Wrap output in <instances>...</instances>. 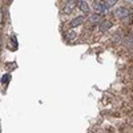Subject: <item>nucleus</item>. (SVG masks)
Instances as JSON below:
<instances>
[{"instance_id": "f257e3e1", "label": "nucleus", "mask_w": 133, "mask_h": 133, "mask_svg": "<svg viewBox=\"0 0 133 133\" xmlns=\"http://www.w3.org/2000/svg\"><path fill=\"white\" fill-rule=\"evenodd\" d=\"M76 5H77V0H68L63 7V14H65V15L72 14L73 9L76 8Z\"/></svg>"}, {"instance_id": "f03ea898", "label": "nucleus", "mask_w": 133, "mask_h": 133, "mask_svg": "<svg viewBox=\"0 0 133 133\" xmlns=\"http://www.w3.org/2000/svg\"><path fill=\"white\" fill-rule=\"evenodd\" d=\"M129 16H130V12L125 7H118L115 11V17H117V19H125V17H129Z\"/></svg>"}, {"instance_id": "7ed1b4c3", "label": "nucleus", "mask_w": 133, "mask_h": 133, "mask_svg": "<svg viewBox=\"0 0 133 133\" xmlns=\"http://www.w3.org/2000/svg\"><path fill=\"white\" fill-rule=\"evenodd\" d=\"M84 21H85V17H84V16H77V17L72 19V21L69 23V27H71V28H76V27L81 25Z\"/></svg>"}, {"instance_id": "20e7f679", "label": "nucleus", "mask_w": 133, "mask_h": 133, "mask_svg": "<svg viewBox=\"0 0 133 133\" xmlns=\"http://www.w3.org/2000/svg\"><path fill=\"white\" fill-rule=\"evenodd\" d=\"M77 8L83 12H89V5L85 0H77Z\"/></svg>"}, {"instance_id": "39448f33", "label": "nucleus", "mask_w": 133, "mask_h": 133, "mask_svg": "<svg viewBox=\"0 0 133 133\" xmlns=\"http://www.w3.org/2000/svg\"><path fill=\"white\" fill-rule=\"evenodd\" d=\"M110 27H112V21L110 20H104L100 23V29L101 31H108V29H110Z\"/></svg>"}, {"instance_id": "423d86ee", "label": "nucleus", "mask_w": 133, "mask_h": 133, "mask_svg": "<svg viewBox=\"0 0 133 133\" xmlns=\"http://www.w3.org/2000/svg\"><path fill=\"white\" fill-rule=\"evenodd\" d=\"M89 21L92 24H98V23H101V15H98V14H92L91 17H89Z\"/></svg>"}, {"instance_id": "0eeeda50", "label": "nucleus", "mask_w": 133, "mask_h": 133, "mask_svg": "<svg viewBox=\"0 0 133 133\" xmlns=\"http://www.w3.org/2000/svg\"><path fill=\"white\" fill-rule=\"evenodd\" d=\"M95 5H96V8L100 11V12H107V9H108V7L105 5L104 2H98V3H96Z\"/></svg>"}, {"instance_id": "6e6552de", "label": "nucleus", "mask_w": 133, "mask_h": 133, "mask_svg": "<svg viewBox=\"0 0 133 133\" xmlns=\"http://www.w3.org/2000/svg\"><path fill=\"white\" fill-rule=\"evenodd\" d=\"M65 37L68 39V40H73V39L76 37V33H75V31H72V29H71V31H69L68 33H66V35H65Z\"/></svg>"}, {"instance_id": "1a4fd4ad", "label": "nucleus", "mask_w": 133, "mask_h": 133, "mask_svg": "<svg viewBox=\"0 0 133 133\" xmlns=\"http://www.w3.org/2000/svg\"><path fill=\"white\" fill-rule=\"evenodd\" d=\"M117 2H118V0H105L104 3H105V5L109 8V7H115V4H116Z\"/></svg>"}, {"instance_id": "9d476101", "label": "nucleus", "mask_w": 133, "mask_h": 133, "mask_svg": "<svg viewBox=\"0 0 133 133\" xmlns=\"http://www.w3.org/2000/svg\"><path fill=\"white\" fill-rule=\"evenodd\" d=\"M9 79H11L9 75H4L3 79H2V83H3V84H7V81H9Z\"/></svg>"}, {"instance_id": "9b49d317", "label": "nucleus", "mask_w": 133, "mask_h": 133, "mask_svg": "<svg viewBox=\"0 0 133 133\" xmlns=\"http://www.w3.org/2000/svg\"><path fill=\"white\" fill-rule=\"evenodd\" d=\"M3 23V9L0 8V24Z\"/></svg>"}]
</instances>
